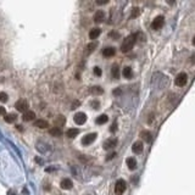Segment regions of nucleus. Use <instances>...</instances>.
I'll use <instances>...</instances> for the list:
<instances>
[{
	"instance_id": "1",
	"label": "nucleus",
	"mask_w": 195,
	"mask_h": 195,
	"mask_svg": "<svg viewBox=\"0 0 195 195\" xmlns=\"http://www.w3.org/2000/svg\"><path fill=\"white\" fill-rule=\"evenodd\" d=\"M137 42V34H131L123 40V43L121 45V50L122 52H128L131 49H133V46Z\"/></svg>"
},
{
	"instance_id": "2",
	"label": "nucleus",
	"mask_w": 195,
	"mask_h": 195,
	"mask_svg": "<svg viewBox=\"0 0 195 195\" xmlns=\"http://www.w3.org/2000/svg\"><path fill=\"white\" fill-rule=\"evenodd\" d=\"M163 23H165L163 16H157V17H155V19H154V21H152V23H151V28L155 29V31H158L160 28H162Z\"/></svg>"
},
{
	"instance_id": "3",
	"label": "nucleus",
	"mask_w": 195,
	"mask_h": 195,
	"mask_svg": "<svg viewBox=\"0 0 195 195\" xmlns=\"http://www.w3.org/2000/svg\"><path fill=\"white\" fill-rule=\"evenodd\" d=\"M126 189H127V184H126V182L123 179H119L116 182V185H115L116 194H123L126 192Z\"/></svg>"
},
{
	"instance_id": "4",
	"label": "nucleus",
	"mask_w": 195,
	"mask_h": 195,
	"mask_svg": "<svg viewBox=\"0 0 195 195\" xmlns=\"http://www.w3.org/2000/svg\"><path fill=\"white\" fill-rule=\"evenodd\" d=\"M187 82H188V76H187V73H184V72L179 73L178 76L176 77V85L184 87V85L187 84Z\"/></svg>"
},
{
	"instance_id": "5",
	"label": "nucleus",
	"mask_w": 195,
	"mask_h": 195,
	"mask_svg": "<svg viewBox=\"0 0 195 195\" xmlns=\"http://www.w3.org/2000/svg\"><path fill=\"white\" fill-rule=\"evenodd\" d=\"M74 122L77 123V125H84V123L87 122V115L84 114V112H78V114H76L74 117H73Z\"/></svg>"
},
{
	"instance_id": "6",
	"label": "nucleus",
	"mask_w": 195,
	"mask_h": 195,
	"mask_svg": "<svg viewBox=\"0 0 195 195\" xmlns=\"http://www.w3.org/2000/svg\"><path fill=\"white\" fill-rule=\"evenodd\" d=\"M96 137H98L96 133H89V134H87L85 137L82 139V144H83V145H90L93 141L96 139Z\"/></svg>"
},
{
	"instance_id": "7",
	"label": "nucleus",
	"mask_w": 195,
	"mask_h": 195,
	"mask_svg": "<svg viewBox=\"0 0 195 195\" xmlns=\"http://www.w3.org/2000/svg\"><path fill=\"white\" fill-rule=\"evenodd\" d=\"M15 107H16L17 110H19L20 112H25V111H27V110H28V103L26 101L25 99H21V100H19V101L16 103Z\"/></svg>"
},
{
	"instance_id": "8",
	"label": "nucleus",
	"mask_w": 195,
	"mask_h": 195,
	"mask_svg": "<svg viewBox=\"0 0 195 195\" xmlns=\"http://www.w3.org/2000/svg\"><path fill=\"white\" fill-rule=\"evenodd\" d=\"M116 144H117V139H115V138H111V139H107L104 143V149L105 150H109V149H112L114 146H116Z\"/></svg>"
},
{
	"instance_id": "9",
	"label": "nucleus",
	"mask_w": 195,
	"mask_h": 195,
	"mask_svg": "<svg viewBox=\"0 0 195 195\" xmlns=\"http://www.w3.org/2000/svg\"><path fill=\"white\" fill-rule=\"evenodd\" d=\"M143 149H144V146H143V143H141V141H135L132 146V150L135 154H141L143 152Z\"/></svg>"
},
{
	"instance_id": "10",
	"label": "nucleus",
	"mask_w": 195,
	"mask_h": 195,
	"mask_svg": "<svg viewBox=\"0 0 195 195\" xmlns=\"http://www.w3.org/2000/svg\"><path fill=\"white\" fill-rule=\"evenodd\" d=\"M115 54H116V49L114 48V46H107V48H105L103 50V55L106 56V57H111Z\"/></svg>"
},
{
	"instance_id": "11",
	"label": "nucleus",
	"mask_w": 195,
	"mask_h": 195,
	"mask_svg": "<svg viewBox=\"0 0 195 195\" xmlns=\"http://www.w3.org/2000/svg\"><path fill=\"white\" fill-rule=\"evenodd\" d=\"M105 19V14H104V11L103 10H98L95 14H94V21H95L96 23H100V22H103Z\"/></svg>"
},
{
	"instance_id": "12",
	"label": "nucleus",
	"mask_w": 195,
	"mask_h": 195,
	"mask_svg": "<svg viewBox=\"0 0 195 195\" xmlns=\"http://www.w3.org/2000/svg\"><path fill=\"white\" fill-rule=\"evenodd\" d=\"M22 119H23V121H32V120H34L35 119V114L33 111H25V114H23V116H22Z\"/></svg>"
},
{
	"instance_id": "13",
	"label": "nucleus",
	"mask_w": 195,
	"mask_h": 195,
	"mask_svg": "<svg viewBox=\"0 0 195 195\" xmlns=\"http://www.w3.org/2000/svg\"><path fill=\"white\" fill-rule=\"evenodd\" d=\"M100 33H101V29H100V28H98V27L93 28V29H90V32H89V38H90L92 40L96 39L99 35H100Z\"/></svg>"
},
{
	"instance_id": "14",
	"label": "nucleus",
	"mask_w": 195,
	"mask_h": 195,
	"mask_svg": "<svg viewBox=\"0 0 195 195\" xmlns=\"http://www.w3.org/2000/svg\"><path fill=\"white\" fill-rule=\"evenodd\" d=\"M61 188L62 189H66V190H68V189H71L72 188V185H73V183H72V181L71 179H68V178H65V179H62L61 181Z\"/></svg>"
},
{
	"instance_id": "15",
	"label": "nucleus",
	"mask_w": 195,
	"mask_h": 195,
	"mask_svg": "<svg viewBox=\"0 0 195 195\" xmlns=\"http://www.w3.org/2000/svg\"><path fill=\"white\" fill-rule=\"evenodd\" d=\"M34 126L38 127V128L44 129V128H48L49 127V122L45 121V120H37V121L34 122Z\"/></svg>"
},
{
	"instance_id": "16",
	"label": "nucleus",
	"mask_w": 195,
	"mask_h": 195,
	"mask_svg": "<svg viewBox=\"0 0 195 195\" xmlns=\"http://www.w3.org/2000/svg\"><path fill=\"white\" fill-rule=\"evenodd\" d=\"M78 134H79V129H78V128H70L68 131L66 132V135H67L68 138H71V139L76 138Z\"/></svg>"
},
{
	"instance_id": "17",
	"label": "nucleus",
	"mask_w": 195,
	"mask_h": 195,
	"mask_svg": "<svg viewBox=\"0 0 195 195\" xmlns=\"http://www.w3.org/2000/svg\"><path fill=\"white\" fill-rule=\"evenodd\" d=\"M127 166H128V168L129 170H135L137 168V160H135V158H133V157H128L127 158Z\"/></svg>"
},
{
	"instance_id": "18",
	"label": "nucleus",
	"mask_w": 195,
	"mask_h": 195,
	"mask_svg": "<svg viewBox=\"0 0 195 195\" xmlns=\"http://www.w3.org/2000/svg\"><path fill=\"white\" fill-rule=\"evenodd\" d=\"M49 133L52 135V137H61L62 135V131H61L60 127H54V128L49 129Z\"/></svg>"
},
{
	"instance_id": "19",
	"label": "nucleus",
	"mask_w": 195,
	"mask_h": 195,
	"mask_svg": "<svg viewBox=\"0 0 195 195\" xmlns=\"http://www.w3.org/2000/svg\"><path fill=\"white\" fill-rule=\"evenodd\" d=\"M89 92L92 94H94V95H100V94L104 93V89H103L101 87H99V85H94V87H92L90 89H89Z\"/></svg>"
},
{
	"instance_id": "20",
	"label": "nucleus",
	"mask_w": 195,
	"mask_h": 195,
	"mask_svg": "<svg viewBox=\"0 0 195 195\" xmlns=\"http://www.w3.org/2000/svg\"><path fill=\"white\" fill-rule=\"evenodd\" d=\"M111 74H112V78H115V79H119V77H120V68L117 65H114L111 68Z\"/></svg>"
},
{
	"instance_id": "21",
	"label": "nucleus",
	"mask_w": 195,
	"mask_h": 195,
	"mask_svg": "<svg viewBox=\"0 0 195 195\" xmlns=\"http://www.w3.org/2000/svg\"><path fill=\"white\" fill-rule=\"evenodd\" d=\"M140 137L143 138V140H145L146 143H150L151 141V133L149 131H143L140 133Z\"/></svg>"
},
{
	"instance_id": "22",
	"label": "nucleus",
	"mask_w": 195,
	"mask_h": 195,
	"mask_svg": "<svg viewBox=\"0 0 195 195\" xmlns=\"http://www.w3.org/2000/svg\"><path fill=\"white\" fill-rule=\"evenodd\" d=\"M4 120H5V122H8V123H14L16 121V115L15 114H5Z\"/></svg>"
},
{
	"instance_id": "23",
	"label": "nucleus",
	"mask_w": 195,
	"mask_h": 195,
	"mask_svg": "<svg viewBox=\"0 0 195 195\" xmlns=\"http://www.w3.org/2000/svg\"><path fill=\"white\" fill-rule=\"evenodd\" d=\"M123 77L127 78V79L132 78V68L129 66H126L125 68H123Z\"/></svg>"
},
{
	"instance_id": "24",
	"label": "nucleus",
	"mask_w": 195,
	"mask_h": 195,
	"mask_svg": "<svg viewBox=\"0 0 195 195\" xmlns=\"http://www.w3.org/2000/svg\"><path fill=\"white\" fill-rule=\"evenodd\" d=\"M98 46V42H92L87 45V54H90V52H93L94 50H95V48Z\"/></svg>"
},
{
	"instance_id": "25",
	"label": "nucleus",
	"mask_w": 195,
	"mask_h": 195,
	"mask_svg": "<svg viewBox=\"0 0 195 195\" xmlns=\"http://www.w3.org/2000/svg\"><path fill=\"white\" fill-rule=\"evenodd\" d=\"M107 121H109L107 115H100L96 119V123H98V125H104V123H106Z\"/></svg>"
},
{
	"instance_id": "26",
	"label": "nucleus",
	"mask_w": 195,
	"mask_h": 195,
	"mask_svg": "<svg viewBox=\"0 0 195 195\" xmlns=\"http://www.w3.org/2000/svg\"><path fill=\"white\" fill-rule=\"evenodd\" d=\"M8 100H9V96H8L6 93H4V92L0 93V101H1V103H6Z\"/></svg>"
},
{
	"instance_id": "27",
	"label": "nucleus",
	"mask_w": 195,
	"mask_h": 195,
	"mask_svg": "<svg viewBox=\"0 0 195 195\" xmlns=\"http://www.w3.org/2000/svg\"><path fill=\"white\" fill-rule=\"evenodd\" d=\"M139 12H140L139 9H138V8H134L133 11H132V17H137V16L139 15Z\"/></svg>"
},
{
	"instance_id": "28",
	"label": "nucleus",
	"mask_w": 195,
	"mask_h": 195,
	"mask_svg": "<svg viewBox=\"0 0 195 195\" xmlns=\"http://www.w3.org/2000/svg\"><path fill=\"white\" fill-rule=\"evenodd\" d=\"M94 73H95L98 77L101 76V70H100V67H94Z\"/></svg>"
},
{
	"instance_id": "29",
	"label": "nucleus",
	"mask_w": 195,
	"mask_h": 195,
	"mask_svg": "<svg viewBox=\"0 0 195 195\" xmlns=\"http://www.w3.org/2000/svg\"><path fill=\"white\" fill-rule=\"evenodd\" d=\"M110 1V0H96V4L98 5H106Z\"/></svg>"
},
{
	"instance_id": "30",
	"label": "nucleus",
	"mask_w": 195,
	"mask_h": 195,
	"mask_svg": "<svg viewBox=\"0 0 195 195\" xmlns=\"http://www.w3.org/2000/svg\"><path fill=\"white\" fill-rule=\"evenodd\" d=\"M115 156H116V152H111L110 155H107V157H106V160L109 161V160H111V158H114Z\"/></svg>"
},
{
	"instance_id": "31",
	"label": "nucleus",
	"mask_w": 195,
	"mask_h": 195,
	"mask_svg": "<svg viewBox=\"0 0 195 195\" xmlns=\"http://www.w3.org/2000/svg\"><path fill=\"white\" fill-rule=\"evenodd\" d=\"M165 1H166L168 5H171V6H172V5H174V3H176V0H165Z\"/></svg>"
},
{
	"instance_id": "32",
	"label": "nucleus",
	"mask_w": 195,
	"mask_h": 195,
	"mask_svg": "<svg viewBox=\"0 0 195 195\" xmlns=\"http://www.w3.org/2000/svg\"><path fill=\"white\" fill-rule=\"evenodd\" d=\"M6 114V110H5L3 106H0V115H5Z\"/></svg>"
},
{
	"instance_id": "33",
	"label": "nucleus",
	"mask_w": 195,
	"mask_h": 195,
	"mask_svg": "<svg viewBox=\"0 0 195 195\" xmlns=\"http://www.w3.org/2000/svg\"><path fill=\"white\" fill-rule=\"evenodd\" d=\"M116 127H117V125H116V123H114V125L111 126V128H110V132H115L116 131Z\"/></svg>"
},
{
	"instance_id": "34",
	"label": "nucleus",
	"mask_w": 195,
	"mask_h": 195,
	"mask_svg": "<svg viewBox=\"0 0 195 195\" xmlns=\"http://www.w3.org/2000/svg\"><path fill=\"white\" fill-rule=\"evenodd\" d=\"M92 105H93V106H95L94 109H99V103H98V101H93Z\"/></svg>"
},
{
	"instance_id": "35",
	"label": "nucleus",
	"mask_w": 195,
	"mask_h": 195,
	"mask_svg": "<svg viewBox=\"0 0 195 195\" xmlns=\"http://www.w3.org/2000/svg\"><path fill=\"white\" fill-rule=\"evenodd\" d=\"M193 45H194V46H195V37H194V38H193Z\"/></svg>"
}]
</instances>
